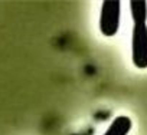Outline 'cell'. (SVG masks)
<instances>
[{
	"label": "cell",
	"instance_id": "1",
	"mask_svg": "<svg viewBox=\"0 0 147 135\" xmlns=\"http://www.w3.org/2000/svg\"><path fill=\"white\" fill-rule=\"evenodd\" d=\"M121 23V2L105 0L100 12V32L105 37H113L118 33Z\"/></svg>",
	"mask_w": 147,
	"mask_h": 135
},
{
	"label": "cell",
	"instance_id": "2",
	"mask_svg": "<svg viewBox=\"0 0 147 135\" xmlns=\"http://www.w3.org/2000/svg\"><path fill=\"white\" fill-rule=\"evenodd\" d=\"M131 60L137 69H147V23H133Z\"/></svg>",
	"mask_w": 147,
	"mask_h": 135
},
{
	"label": "cell",
	"instance_id": "3",
	"mask_svg": "<svg viewBox=\"0 0 147 135\" xmlns=\"http://www.w3.org/2000/svg\"><path fill=\"white\" fill-rule=\"evenodd\" d=\"M133 129V121L127 115H117L107 126L102 135H128Z\"/></svg>",
	"mask_w": 147,
	"mask_h": 135
},
{
	"label": "cell",
	"instance_id": "4",
	"mask_svg": "<svg viewBox=\"0 0 147 135\" xmlns=\"http://www.w3.org/2000/svg\"><path fill=\"white\" fill-rule=\"evenodd\" d=\"M128 5L133 23H147V2H144V0H131Z\"/></svg>",
	"mask_w": 147,
	"mask_h": 135
}]
</instances>
